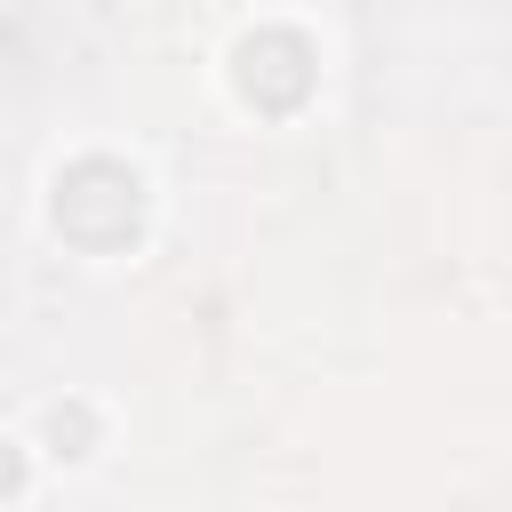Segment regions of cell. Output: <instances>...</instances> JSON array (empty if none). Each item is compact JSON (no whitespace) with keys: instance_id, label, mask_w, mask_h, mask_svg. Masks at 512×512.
Instances as JSON below:
<instances>
[{"instance_id":"4","label":"cell","mask_w":512,"mask_h":512,"mask_svg":"<svg viewBox=\"0 0 512 512\" xmlns=\"http://www.w3.org/2000/svg\"><path fill=\"white\" fill-rule=\"evenodd\" d=\"M16 480H24V464H16L8 448H0V488H16Z\"/></svg>"},{"instance_id":"3","label":"cell","mask_w":512,"mask_h":512,"mask_svg":"<svg viewBox=\"0 0 512 512\" xmlns=\"http://www.w3.org/2000/svg\"><path fill=\"white\" fill-rule=\"evenodd\" d=\"M48 432H56V440H88V416H80V408H56Z\"/></svg>"},{"instance_id":"1","label":"cell","mask_w":512,"mask_h":512,"mask_svg":"<svg viewBox=\"0 0 512 512\" xmlns=\"http://www.w3.org/2000/svg\"><path fill=\"white\" fill-rule=\"evenodd\" d=\"M56 224H64V240H80V248H120V240H136V224H144V184H136L120 160H80V168H64V184H56Z\"/></svg>"},{"instance_id":"2","label":"cell","mask_w":512,"mask_h":512,"mask_svg":"<svg viewBox=\"0 0 512 512\" xmlns=\"http://www.w3.org/2000/svg\"><path fill=\"white\" fill-rule=\"evenodd\" d=\"M232 80H240L248 104H264V112H296V104L312 96V48H304L296 32H248L240 56H232Z\"/></svg>"}]
</instances>
